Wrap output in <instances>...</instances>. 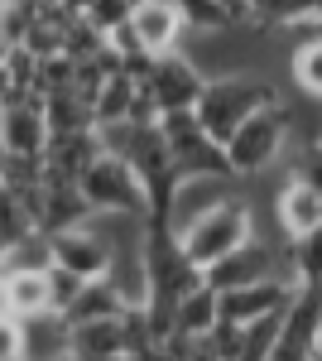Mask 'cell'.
Returning <instances> with one entry per match:
<instances>
[{
    "mask_svg": "<svg viewBox=\"0 0 322 361\" xmlns=\"http://www.w3.org/2000/svg\"><path fill=\"white\" fill-rule=\"evenodd\" d=\"M279 102L284 97H279V87L269 82L265 73H231V78H212L207 82L202 102H197V116H202L207 135L226 145L255 111L279 106Z\"/></svg>",
    "mask_w": 322,
    "mask_h": 361,
    "instance_id": "obj_1",
    "label": "cell"
},
{
    "mask_svg": "<svg viewBox=\"0 0 322 361\" xmlns=\"http://www.w3.org/2000/svg\"><path fill=\"white\" fill-rule=\"evenodd\" d=\"M255 236V217H250V207H245L241 197H226V202H216L212 212H202L197 222L183 231V250H188V260L207 275L216 260H226L236 246H245Z\"/></svg>",
    "mask_w": 322,
    "mask_h": 361,
    "instance_id": "obj_2",
    "label": "cell"
},
{
    "mask_svg": "<svg viewBox=\"0 0 322 361\" xmlns=\"http://www.w3.org/2000/svg\"><path fill=\"white\" fill-rule=\"evenodd\" d=\"M289 140H294V111L279 102V106L255 111L236 135L226 140V159L236 169V178H255V173L274 169V159L284 154Z\"/></svg>",
    "mask_w": 322,
    "mask_h": 361,
    "instance_id": "obj_3",
    "label": "cell"
},
{
    "mask_svg": "<svg viewBox=\"0 0 322 361\" xmlns=\"http://www.w3.org/2000/svg\"><path fill=\"white\" fill-rule=\"evenodd\" d=\"M82 197L92 202V212H130V217H149V193H144V183H140V173H135L120 154H97L92 169L82 173Z\"/></svg>",
    "mask_w": 322,
    "mask_h": 361,
    "instance_id": "obj_4",
    "label": "cell"
},
{
    "mask_svg": "<svg viewBox=\"0 0 322 361\" xmlns=\"http://www.w3.org/2000/svg\"><path fill=\"white\" fill-rule=\"evenodd\" d=\"M274 275H289V250H279L269 236L255 231L245 246H236L226 260H216L207 270V284L216 294H231V289H245V284H260V279H274Z\"/></svg>",
    "mask_w": 322,
    "mask_h": 361,
    "instance_id": "obj_5",
    "label": "cell"
},
{
    "mask_svg": "<svg viewBox=\"0 0 322 361\" xmlns=\"http://www.w3.org/2000/svg\"><path fill=\"white\" fill-rule=\"evenodd\" d=\"M54 145L49 116H44V97H15L0 106V154L15 159H44Z\"/></svg>",
    "mask_w": 322,
    "mask_h": 361,
    "instance_id": "obj_6",
    "label": "cell"
},
{
    "mask_svg": "<svg viewBox=\"0 0 322 361\" xmlns=\"http://www.w3.org/2000/svg\"><path fill=\"white\" fill-rule=\"evenodd\" d=\"M144 87L154 92L159 111H197V102H202V92H207V73L178 49V54H159V63H154V73L144 78Z\"/></svg>",
    "mask_w": 322,
    "mask_h": 361,
    "instance_id": "obj_7",
    "label": "cell"
},
{
    "mask_svg": "<svg viewBox=\"0 0 322 361\" xmlns=\"http://www.w3.org/2000/svg\"><path fill=\"white\" fill-rule=\"evenodd\" d=\"M54 265H63L82 279H106L111 265H116V250L97 231V222H82L68 226V231H54Z\"/></svg>",
    "mask_w": 322,
    "mask_h": 361,
    "instance_id": "obj_8",
    "label": "cell"
},
{
    "mask_svg": "<svg viewBox=\"0 0 322 361\" xmlns=\"http://www.w3.org/2000/svg\"><path fill=\"white\" fill-rule=\"evenodd\" d=\"M298 294V279L289 275H274V279H260V284H245V289H231V294H221V318H231V323H255V318H269V313H284V308L294 304Z\"/></svg>",
    "mask_w": 322,
    "mask_h": 361,
    "instance_id": "obj_9",
    "label": "cell"
},
{
    "mask_svg": "<svg viewBox=\"0 0 322 361\" xmlns=\"http://www.w3.org/2000/svg\"><path fill=\"white\" fill-rule=\"evenodd\" d=\"M130 29L140 34V44L149 54H178L183 39H188V25L178 15V5H163V0H140Z\"/></svg>",
    "mask_w": 322,
    "mask_h": 361,
    "instance_id": "obj_10",
    "label": "cell"
},
{
    "mask_svg": "<svg viewBox=\"0 0 322 361\" xmlns=\"http://www.w3.org/2000/svg\"><path fill=\"white\" fill-rule=\"evenodd\" d=\"M274 217H279V231L294 241V236H308L322 226V193L308 188V183H284L279 197H274Z\"/></svg>",
    "mask_w": 322,
    "mask_h": 361,
    "instance_id": "obj_11",
    "label": "cell"
},
{
    "mask_svg": "<svg viewBox=\"0 0 322 361\" xmlns=\"http://www.w3.org/2000/svg\"><path fill=\"white\" fill-rule=\"evenodd\" d=\"M25 361H73V323L58 308L25 318Z\"/></svg>",
    "mask_w": 322,
    "mask_h": 361,
    "instance_id": "obj_12",
    "label": "cell"
},
{
    "mask_svg": "<svg viewBox=\"0 0 322 361\" xmlns=\"http://www.w3.org/2000/svg\"><path fill=\"white\" fill-rule=\"evenodd\" d=\"M125 308H130L125 289L106 275V279H87V284H82V294L63 308V318L78 328V323H97V318H120Z\"/></svg>",
    "mask_w": 322,
    "mask_h": 361,
    "instance_id": "obj_13",
    "label": "cell"
},
{
    "mask_svg": "<svg viewBox=\"0 0 322 361\" xmlns=\"http://www.w3.org/2000/svg\"><path fill=\"white\" fill-rule=\"evenodd\" d=\"M73 357L87 361H125V313L120 318H97L73 328Z\"/></svg>",
    "mask_w": 322,
    "mask_h": 361,
    "instance_id": "obj_14",
    "label": "cell"
},
{
    "mask_svg": "<svg viewBox=\"0 0 322 361\" xmlns=\"http://www.w3.org/2000/svg\"><path fill=\"white\" fill-rule=\"evenodd\" d=\"M5 289H10V313L15 318H39V313L58 308L49 270H5Z\"/></svg>",
    "mask_w": 322,
    "mask_h": 361,
    "instance_id": "obj_15",
    "label": "cell"
},
{
    "mask_svg": "<svg viewBox=\"0 0 322 361\" xmlns=\"http://www.w3.org/2000/svg\"><path fill=\"white\" fill-rule=\"evenodd\" d=\"M226 183H231V178H188V183L178 188V197H173L168 226L183 236V231H188L202 212H212L216 202H226V197H231V193H226Z\"/></svg>",
    "mask_w": 322,
    "mask_h": 361,
    "instance_id": "obj_16",
    "label": "cell"
},
{
    "mask_svg": "<svg viewBox=\"0 0 322 361\" xmlns=\"http://www.w3.org/2000/svg\"><path fill=\"white\" fill-rule=\"evenodd\" d=\"M216 323H221V294L202 279L192 294H183V304H178V333H188L192 342H202V337H212Z\"/></svg>",
    "mask_w": 322,
    "mask_h": 361,
    "instance_id": "obj_17",
    "label": "cell"
},
{
    "mask_svg": "<svg viewBox=\"0 0 322 361\" xmlns=\"http://www.w3.org/2000/svg\"><path fill=\"white\" fill-rule=\"evenodd\" d=\"M44 116H49V130H54V135L97 130V111H92V102L78 97L73 87H68V92H54V97H44Z\"/></svg>",
    "mask_w": 322,
    "mask_h": 361,
    "instance_id": "obj_18",
    "label": "cell"
},
{
    "mask_svg": "<svg viewBox=\"0 0 322 361\" xmlns=\"http://www.w3.org/2000/svg\"><path fill=\"white\" fill-rule=\"evenodd\" d=\"M250 20L265 29H308L318 25V0H250Z\"/></svg>",
    "mask_w": 322,
    "mask_h": 361,
    "instance_id": "obj_19",
    "label": "cell"
},
{
    "mask_svg": "<svg viewBox=\"0 0 322 361\" xmlns=\"http://www.w3.org/2000/svg\"><path fill=\"white\" fill-rule=\"evenodd\" d=\"M135 92H140V82H135L130 73H116V78H106V87H101V92H97V102H92V111H97V126H111V121H130Z\"/></svg>",
    "mask_w": 322,
    "mask_h": 361,
    "instance_id": "obj_20",
    "label": "cell"
},
{
    "mask_svg": "<svg viewBox=\"0 0 322 361\" xmlns=\"http://www.w3.org/2000/svg\"><path fill=\"white\" fill-rule=\"evenodd\" d=\"M289 313V308H284ZM284 313H269V318H255L241 328V352L236 361H269L274 347H279V333H284Z\"/></svg>",
    "mask_w": 322,
    "mask_h": 361,
    "instance_id": "obj_21",
    "label": "cell"
},
{
    "mask_svg": "<svg viewBox=\"0 0 322 361\" xmlns=\"http://www.w3.org/2000/svg\"><path fill=\"white\" fill-rule=\"evenodd\" d=\"M0 270H54V236L49 231H29L5 250Z\"/></svg>",
    "mask_w": 322,
    "mask_h": 361,
    "instance_id": "obj_22",
    "label": "cell"
},
{
    "mask_svg": "<svg viewBox=\"0 0 322 361\" xmlns=\"http://www.w3.org/2000/svg\"><path fill=\"white\" fill-rule=\"evenodd\" d=\"M289 73H294L298 92H308L313 102H322V34L303 39V44L294 49V58H289Z\"/></svg>",
    "mask_w": 322,
    "mask_h": 361,
    "instance_id": "obj_23",
    "label": "cell"
},
{
    "mask_svg": "<svg viewBox=\"0 0 322 361\" xmlns=\"http://www.w3.org/2000/svg\"><path fill=\"white\" fill-rule=\"evenodd\" d=\"M289 275L298 284H322V226L289 241Z\"/></svg>",
    "mask_w": 322,
    "mask_h": 361,
    "instance_id": "obj_24",
    "label": "cell"
},
{
    "mask_svg": "<svg viewBox=\"0 0 322 361\" xmlns=\"http://www.w3.org/2000/svg\"><path fill=\"white\" fill-rule=\"evenodd\" d=\"M178 15H183L188 34H221V29L236 25L221 0H178Z\"/></svg>",
    "mask_w": 322,
    "mask_h": 361,
    "instance_id": "obj_25",
    "label": "cell"
},
{
    "mask_svg": "<svg viewBox=\"0 0 322 361\" xmlns=\"http://www.w3.org/2000/svg\"><path fill=\"white\" fill-rule=\"evenodd\" d=\"M135 10H140V0H92V5H87V20L111 39L120 25H130V20H135Z\"/></svg>",
    "mask_w": 322,
    "mask_h": 361,
    "instance_id": "obj_26",
    "label": "cell"
},
{
    "mask_svg": "<svg viewBox=\"0 0 322 361\" xmlns=\"http://www.w3.org/2000/svg\"><path fill=\"white\" fill-rule=\"evenodd\" d=\"M289 178L294 183H308V188H318L322 193V140H308V145H298L294 159H289Z\"/></svg>",
    "mask_w": 322,
    "mask_h": 361,
    "instance_id": "obj_27",
    "label": "cell"
},
{
    "mask_svg": "<svg viewBox=\"0 0 322 361\" xmlns=\"http://www.w3.org/2000/svg\"><path fill=\"white\" fill-rule=\"evenodd\" d=\"M0 361H25V318L0 313Z\"/></svg>",
    "mask_w": 322,
    "mask_h": 361,
    "instance_id": "obj_28",
    "label": "cell"
},
{
    "mask_svg": "<svg viewBox=\"0 0 322 361\" xmlns=\"http://www.w3.org/2000/svg\"><path fill=\"white\" fill-rule=\"evenodd\" d=\"M49 275H54V304H58V313H63V308H68V304L82 294V284H87V279L73 275V270H63V265H54Z\"/></svg>",
    "mask_w": 322,
    "mask_h": 361,
    "instance_id": "obj_29",
    "label": "cell"
},
{
    "mask_svg": "<svg viewBox=\"0 0 322 361\" xmlns=\"http://www.w3.org/2000/svg\"><path fill=\"white\" fill-rule=\"evenodd\" d=\"M15 97H25V92H20V82H15L10 63H0V106H5V102H15Z\"/></svg>",
    "mask_w": 322,
    "mask_h": 361,
    "instance_id": "obj_30",
    "label": "cell"
},
{
    "mask_svg": "<svg viewBox=\"0 0 322 361\" xmlns=\"http://www.w3.org/2000/svg\"><path fill=\"white\" fill-rule=\"evenodd\" d=\"M183 361H226V357H221L216 347H207V342H197V347H192V352H188Z\"/></svg>",
    "mask_w": 322,
    "mask_h": 361,
    "instance_id": "obj_31",
    "label": "cell"
},
{
    "mask_svg": "<svg viewBox=\"0 0 322 361\" xmlns=\"http://www.w3.org/2000/svg\"><path fill=\"white\" fill-rule=\"evenodd\" d=\"M313 34H322V15H318V25H313Z\"/></svg>",
    "mask_w": 322,
    "mask_h": 361,
    "instance_id": "obj_32",
    "label": "cell"
},
{
    "mask_svg": "<svg viewBox=\"0 0 322 361\" xmlns=\"http://www.w3.org/2000/svg\"><path fill=\"white\" fill-rule=\"evenodd\" d=\"M313 361H322V347H318V352H313Z\"/></svg>",
    "mask_w": 322,
    "mask_h": 361,
    "instance_id": "obj_33",
    "label": "cell"
},
{
    "mask_svg": "<svg viewBox=\"0 0 322 361\" xmlns=\"http://www.w3.org/2000/svg\"><path fill=\"white\" fill-rule=\"evenodd\" d=\"M39 5H58V0H39Z\"/></svg>",
    "mask_w": 322,
    "mask_h": 361,
    "instance_id": "obj_34",
    "label": "cell"
},
{
    "mask_svg": "<svg viewBox=\"0 0 322 361\" xmlns=\"http://www.w3.org/2000/svg\"><path fill=\"white\" fill-rule=\"evenodd\" d=\"M163 5H178V0H163Z\"/></svg>",
    "mask_w": 322,
    "mask_h": 361,
    "instance_id": "obj_35",
    "label": "cell"
},
{
    "mask_svg": "<svg viewBox=\"0 0 322 361\" xmlns=\"http://www.w3.org/2000/svg\"><path fill=\"white\" fill-rule=\"evenodd\" d=\"M318 15H322V0H318Z\"/></svg>",
    "mask_w": 322,
    "mask_h": 361,
    "instance_id": "obj_36",
    "label": "cell"
},
{
    "mask_svg": "<svg viewBox=\"0 0 322 361\" xmlns=\"http://www.w3.org/2000/svg\"><path fill=\"white\" fill-rule=\"evenodd\" d=\"M73 361H87V357H73Z\"/></svg>",
    "mask_w": 322,
    "mask_h": 361,
    "instance_id": "obj_37",
    "label": "cell"
}]
</instances>
